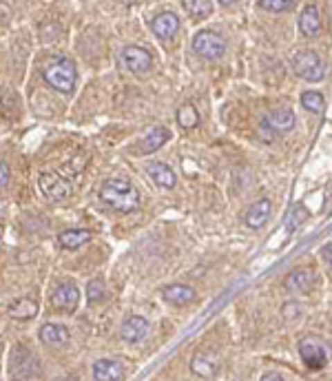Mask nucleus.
Here are the masks:
<instances>
[{
  "label": "nucleus",
  "mask_w": 332,
  "mask_h": 381,
  "mask_svg": "<svg viewBox=\"0 0 332 381\" xmlns=\"http://www.w3.org/2000/svg\"><path fill=\"white\" fill-rule=\"evenodd\" d=\"M9 375L16 381H27L36 375V357L25 348H14L9 355Z\"/></svg>",
  "instance_id": "obj_7"
},
{
  "label": "nucleus",
  "mask_w": 332,
  "mask_h": 381,
  "mask_svg": "<svg viewBox=\"0 0 332 381\" xmlns=\"http://www.w3.org/2000/svg\"><path fill=\"white\" fill-rule=\"evenodd\" d=\"M38 335H40V342L47 346H62L69 342V330L60 326V324H44Z\"/></svg>",
  "instance_id": "obj_21"
},
{
  "label": "nucleus",
  "mask_w": 332,
  "mask_h": 381,
  "mask_svg": "<svg viewBox=\"0 0 332 381\" xmlns=\"http://www.w3.org/2000/svg\"><path fill=\"white\" fill-rule=\"evenodd\" d=\"M177 122H180L182 129H193V127H198V122H200L198 109L193 107V105H182L180 111H177Z\"/></svg>",
  "instance_id": "obj_26"
},
{
  "label": "nucleus",
  "mask_w": 332,
  "mask_h": 381,
  "mask_svg": "<svg viewBox=\"0 0 332 381\" xmlns=\"http://www.w3.org/2000/svg\"><path fill=\"white\" fill-rule=\"evenodd\" d=\"M302 107L306 111H311V114H322V111H324V98H322V94H317V91H306V94H302Z\"/></svg>",
  "instance_id": "obj_27"
},
{
  "label": "nucleus",
  "mask_w": 332,
  "mask_h": 381,
  "mask_svg": "<svg viewBox=\"0 0 332 381\" xmlns=\"http://www.w3.org/2000/svg\"><path fill=\"white\" fill-rule=\"evenodd\" d=\"M257 5L261 9H266V11H286V9H292L290 0H259Z\"/></svg>",
  "instance_id": "obj_29"
},
{
  "label": "nucleus",
  "mask_w": 332,
  "mask_h": 381,
  "mask_svg": "<svg viewBox=\"0 0 332 381\" xmlns=\"http://www.w3.org/2000/svg\"><path fill=\"white\" fill-rule=\"evenodd\" d=\"M100 200L120 213H131L137 209L140 193H137V188L129 180L113 177V180H107L100 186Z\"/></svg>",
  "instance_id": "obj_1"
},
{
  "label": "nucleus",
  "mask_w": 332,
  "mask_h": 381,
  "mask_svg": "<svg viewBox=\"0 0 332 381\" xmlns=\"http://www.w3.org/2000/svg\"><path fill=\"white\" fill-rule=\"evenodd\" d=\"M324 257H326V262L330 264V268H332V244H328V246H324Z\"/></svg>",
  "instance_id": "obj_31"
},
{
  "label": "nucleus",
  "mask_w": 332,
  "mask_h": 381,
  "mask_svg": "<svg viewBox=\"0 0 332 381\" xmlns=\"http://www.w3.org/2000/svg\"><path fill=\"white\" fill-rule=\"evenodd\" d=\"M91 240V233L85 231V229H69V231H62L58 235V242L62 249H69V251H73L78 249V246H82Z\"/></svg>",
  "instance_id": "obj_22"
},
{
  "label": "nucleus",
  "mask_w": 332,
  "mask_h": 381,
  "mask_svg": "<svg viewBox=\"0 0 332 381\" xmlns=\"http://www.w3.org/2000/svg\"><path fill=\"white\" fill-rule=\"evenodd\" d=\"M315 284V273L311 268H297L288 277L283 279V286L292 293H308Z\"/></svg>",
  "instance_id": "obj_12"
},
{
  "label": "nucleus",
  "mask_w": 332,
  "mask_h": 381,
  "mask_svg": "<svg viewBox=\"0 0 332 381\" xmlns=\"http://www.w3.org/2000/svg\"><path fill=\"white\" fill-rule=\"evenodd\" d=\"M191 371L195 373L198 377H213L215 371H217V366H215V362L211 360L209 355L198 353V355L191 360Z\"/></svg>",
  "instance_id": "obj_23"
},
{
  "label": "nucleus",
  "mask_w": 332,
  "mask_h": 381,
  "mask_svg": "<svg viewBox=\"0 0 332 381\" xmlns=\"http://www.w3.org/2000/svg\"><path fill=\"white\" fill-rule=\"evenodd\" d=\"M107 295V286L102 279H91L89 286H87V299L89 304H98V301H102Z\"/></svg>",
  "instance_id": "obj_28"
},
{
  "label": "nucleus",
  "mask_w": 332,
  "mask_h": 381,
  "mask_svg": "<svg viewBox=\"0 0 332 381\" xmlns=\"http://www.w3.org/2000/svg\"><path fill=\"white\" fill-rule=\"evenodd\" d=\"M299 29L304 36L315 38L319 31H322V14H319L317 5H306L302 16H299Z\"/></svg>",
  "instance_id": "obj_13"
},
{
  "label": "nucleus",
  "mask_w": 332,
  "mask_h": 381,
  "mask_svg": "<svg viewBox=\"0 0 332 381\" xmlns=\"http://www.w3.org/2000/svg\"><path fill=\"white\" fill-rule=\"evenodd\" d=\"M182 5H184V9L189 11V14L193 18H198V20L209 18L211 11H213V3H211V0H184Z\"/></svg>",
  "instance_id": "obj_24"
},
{
  "label": "nucleus",
  "mask_w": 332,
  "mask_h": 381,
  "mask_svg": "<svg viewBox=\"0 0 332 381\" xmlns=\"http://www.w3.org/2000/svg\"><path fill=\"white\" fill-rule=\"evenodd\" d=\"M308 218H311V213L306 211V206H302V204L292 206V211L288 213V215H286V231L295 233L304 222H308Z\"/></svg>",
  "instance_id": "obj_25"
},
{
  "label": "nucleus",
  "mask_w": 332,
  "mask_h": 381,
  "mask_svg": "<svg viewBox=\"0 0 332 381\" xmlns=\"http://www.w3.org/2000/svg\"><path fill=\"white\" fill-rule=\"evenodd\" d=\"M264 127H270L274 133H288L295 127V114L290 109H277L270 116H266Z\"/></svg>",
  "instance_id": "obj_17"
},
{
  "label": "nucleus",
  "mask_w": 332,
  "mask_h": 381,
  "mask_svg": "<svg viewBox=\"0 0 332 381\" xmlns=\"http://www.w3.org/2000/svg\"><path fill=\"white\" fill-rule=\"evenodd\" d=\"M261 381H283V377L277 373H266L264 377H261Z\"/></svg>",
  "instance_id": "obj_32"
},
{
  "label": "nucleus",
  "mask_w": 332,
  "mask_h": 381,
  "mask_svg": "<svg viewBox=\"0 0 332 381\" xmlns=\"http://www.w3.org/2000/svg\"><path fill=\"white\" fill-rule=\"evenodd\" d=\"M193 51L204 60H220L226 51V42L220 33H215L211 29H202L193 38Z\"/></svg>",
  "instance_id": "obj_4"
},
{
  "label": "nucleus",
  "mask_w": 332,
  "mask_h": 381,
  "mask_svg": "<svg viewBox=\"0 0 332 381\" xmlns=\"http://www.w3.org/2000/svg\"><path fill=\"white\" fill-rule=\"evenodd\" d=\"M270 218V200H257L255 204H250V209L246 211L244 222L250 229H261Z\"/></svg>",
  "instance_id": "obj_15"
},
{
  "label": "nucleus",
  "mask_w": 332,
  "mask_h": 381,
  "mask_svg": "<svg viewBox=\"0 0 332 381\" xmlns=\"http://www.w3.org/2000/svg\"><path fill=\"white\" fill-rule=\"evenodd\" d=\"M168 140V131L164 127H155L146 133V136L140 140V144H137V153H142V155H148V153H153L157 151L159 147H164V142Z\"/></svg>",
  "instance_id": "obj_18"
},
{
  "label": "nucleus",
  "mask_w": 332,
  "mask_h": 381,
  "mask_svg": "<svg viewBox=\"0 0 332 381\" xmlns=\"http://www.w3.org/2000/svg\"><path fill=\"white\" fill-rule=\"evenodd\" d=\"M0 175H3V186H7V180H9V166H7V162L0 164Z\"/></svg>",
  "instance_id": "obj_30"
},
{
  "label": "nucleus",
  "mask_w": 332,
  "mask_h": 381,
  "mask_svg": "<svg viewBox=\"0 0 332 381\" xmlns=\"http://www.w3.org/2000/svg\"><path fill=\"white\" fill-rule=\"evenodd\" d=\"M295 73L308 82H322L326 78V67L315 51H297L292 58Z\"/></svg>",
  "instance_id": "obj_5"
},
{
  "label": "nucleus",
  "mask_w": 332,
  "mask_h": 381,
  "mask_svg": "<svg viewBox=\"0 0 332 381\" xmlns=\"http://www.w3.org/2000/svg\"><path fill=\"white\" fill-rule=\"evenodd\" d=\"M78 299H80V290L71 282L58 284L51 293V304L58 310H64V312H73L78 308Z\"/></svg>",
  "instance_id": "obj_9"
},
{
  "label": "nucleus",
  "mask_w": 332,
  "mask_h": 381,
  "mask_svg": "<svg viewBox=\"0 0 332 381\" xmlns=\"http://www.w3.org/2000/svg\"><path fill=\"white\" fill-rule=\"evenodd\" d=\"M146 333H148V321L140 315H131L129 319H124L122 328H120L122 339L129 342V344L142 342L146 337Z\"/></svg>",
  "instance_id": "obj_11"
},
{
  "label": "nucleus",
  "mask_w": 332,
  "mask_h": 381,
  "mask_svg": "<svg viewBox=\"0 0 332 381\" xmlns=\"http://www.w3.org/2000/svg\"><path fill=\"white\" fill-rule=\"evenodd\" d=\"M7 312H9V317H14V319H33L38 315V304L33 299L20 297L16 301H11L7 306Z\"/></svg>",
  "instance_id": "obj_20"
},
{
  "label": "nucleus",
  "mask_w": 332,
  "mask_h": 381,
  "mask_svg": "<svg viewBox=\"0 0 332 381\" xmlns=\"http://www.w3.org/2000/svg\"><path fill=\"white\" fill-rule=\"evenodd\" d=\"M42 76H44V82L53 87L55 91L71 94L73 87H76L78 71H76V64L69 58H51V60L44 62Z\"/></svg>",
  "instance_id": "obj_2"
},
{
  "label": "nucleus",
  "mask_w": 332,
  "mask_h": 381,
  "mask_svg": "<svg viewBox=\"0 0 332 381\" xmlns=\"http://www.w3.org/2000/svg\"><path fill=\"white\" fill-rule=\"evenodd\" d=\"M122 377H124V368L116 360H100L94 364L96 381H120Z\"/></svg>",
  "instance_id": "obj_16"
},
{
  "label": "nucleus",
  "mask_w": 332,
  "mask_h": 381,
  "mask_svg": "<svg viewBox=\"0 0 332 381\" xmlns=\"http://www.w3.org/2000/svg\"><path fill=\"white\" fill-rule=\"evenodd\" d=\"M151 29L157 38L162 40H171L180 31V18L175 11H162V14H157L151 22Z\"/></svg>",
  "instance_id": "obj_10"
},
{
  "label": "nucleus",
  "mask_w": 332,
  "mask_h": 381,
  "mask_svg": "<svg viewBox=\"0 0 332 381\" xmlns=\"http://www.w3.org/2000/svg\"><path fill=\"white\" fill-rule=\"evenodd\" d=\"M162 295H164V299L168 301V304L186 306V304H191L193 299H195V290H193L191 286H184V284H173V286H166Z\"/></svg>",
  "instance_id": "obj_19"
},
{
  "label": "nucleus",
  "mask_w": 332,
  "mask_h": 381,
  "mask_svg": "<svg viewBox=\"0 0 332 381\" xmlns=\"http://www.w3.org/2000/svg\"><path fill=\"white\" fill-rule=\"evenodd\" d=\"M120 62L127 71L131 73H146L148 69H151V53H148L146 49L142 47H135V44H131V47H124L122 53H120Z\"/></svg>",
  "instance_id": "obj_8"
},
{
  "label": "nucleus",
  "mask_w": 332,
  "mask_h": 381,
  "mask_svg": "<svg viewBox=\"0 0 332 381\" xmlns=\"http://www.w3.org/2000/svg\"><path fill=\"white\" fill-rule=\"evenodd\" d=\"M38 186H40V193L47 200H53V202L71 195V182H69L64 175L53 173V171L42 173L40 180H38Z\"/></svg>",
  "instance_id": "obj_6"
},
{
  "label": "nucleus",
  "mask_w": 332,
  "mask_h": 381,
  "mask_svg": "<svg viewBox=\"0 0 332 381\" xmlns=\"http://www.w3.org/2000/svg\"><path fill=\"white\" fill-rule=\"evenodd\" d=\"M299 355H302L304 364L311 368V371H322V368L328 364L330 348L322 337H315V335H311V337H304L299 342Z\"/></svg>",
  "instance_id": "obj_3"
},
{
  "label": "nucleus",
  "mask_w": 332,
  "mask_h": 381,
  "mask_svg": "<svg viewBox=\"0 0 332 381\" xmlns=\"http://www.w3.org/2000/svg\"><path fill=\"white\" fill-rule=\"evenodd\" d=\"M146 173L157 186H162V188H173L175 182H177L173 169H171V166L164 164V162H151L146 166Z\"/></svg>",
  "instance_id": "obj_14"
}]
</instances>
